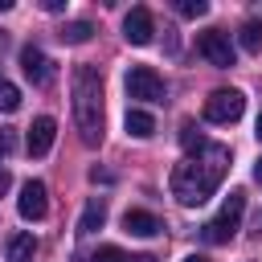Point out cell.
<instances>
[{"mask_svg":"<svg viewBox=\"0 0 262 262\" xmlns=\"http://www.w3.org/2000/svg\"><path fill=\"white\" fill-rule=\"evenodd\" d=\"M90 262H127V254H123L119 246H98V250L90 254Z\"/></svg>","mask_w":262,"mask_h":262,"instance_id":"obj_20","label":"cell"},{"mask_svg":"<svg viewBox=\"0 0 262 262\" xmlns=\"http://www.w3.org/2000/svg\"><path fill=\"white\" fill-rule=\"evenodd\" d=\"M258 139H262V115H258Z\"/></svg>","mask_w":262,"mask_h":262,"instance_id":"obj_30","label":"cell"},{"mask_svg":"<svg viewBox=\"0 0 262 262\" xmlns=\"http://www.w3.org/2000/svg\"><path fill=\"white\" fill-rule=\"evenodd\" d=\"M184 262H209V258H205V254H188Z\"/></svg>","mask_w":262,"mask_h":262,"instance_id":"obj_25","label":"cell"},{"mask_svg":"<svg viewBox=\"0 0 262 262\" xmlns=\"http://www.w3.org/2000/svg\"><path fill=\"white\" fill-rule=\"evenodd\" d=\"M127 262H156L151 254H139V258H127Z\"/></svg>","mask_w":262,"mask_h":262,"instance_id":"obj_26","label":"cell"},{"mask_svg":"<svg viewBox=\"0 0 262 262\" xmlns=\"http://www.w3.org/2000/svg\"><path fill=\"white\" fill-rule=\"evenodd\" d=\"M16 209H20L25 221H41V217L49 213V192H45V184H41V180H25V184H20V196H16Z\"/></svg>","mask_w":262,"mask_h":262,"instance_id":"obj_9","label":"cell"},{"mask_svg":"<svg viewBox=\"0 0 262 262\" xmlns=\"http://www.w3.org/2000/svg\"><path fill=\"white\" fill-rule=\"evenodd\" d=\"M176 12L196 20V16H205V12H209V4H205V0H176Z\"/></svg>","mask_w":262,"mask_h":262,"instance_id":"obj_19","label":"cell"},{"mask_svg":"<svg viewBox=\"0 0 262 262\" xmlns=\"http://www.w3.org/2000/svg\"><path fill=\"white\" fill-rule=\"evenodd\" d=\"M254 180H258V184H262V160H258V164H254Z\"/></svg>","mask_w":262,"mask_h":262,"instance_id":"obj_24","label":"cell"},{"mask_svg":"<svg viewBox=\"0 0 262 262\" xmlns=\"http://www.w3.org/2000/svg\"><path fill=\"white\" fill-rule=\"evenodd\" d=\"M254 229H258V233H262V213H258V217H254Z\"/></svg>","mask_w":262,"mask_h":262,"instance_id":"obj_28","label":"cell"},{"mask_svg":"<svg viewBox=\"0 0 262 262\" xmlns=\"http://www.w3.org/2000/svg\"><path fill=\"white\" fill-rule=\"evenodd\" d=\"M123 86H127V94L139 98V102H164V98H168L164 78H160L151 66H131L127 78H123Z\"/></svg>","mask_w":262,"mask_h":262,"instance_id":"obj_5","label":"cell"},{"mask_svg":"<svg viewBox=\"0 0 262 262\" xmlns=\"http://www.w3.org/2000/svg\"><path fill=\"white\" fill-rule=\"evenodd\" d=\"M196 53H201L209 66H217V70H229V66L237 61L233 41H229V33H225V29H205V33L196 37Z\"/></svg>","mask_w":262,"mask_h":262,"instance_id":"obj_6","label":"cell"},{"mask_svg":"<svg viewBox=\"0 0 262 262\" xmlns=\"http://www.w3.org/2000/svg\"><path fill=\"white\" fill-rule=\"evenodd\" d=\"M53 139H57V123H53L49 115H37V119H33V127H29L25 147H29V156H49Z\"/></svg>","mask_w":262,"mask_h":262,"instance_id":"obj_10","label":"cell"},{"mask_svg":"<svg viewBox=\"0 0 262 262\" xmlns=\"http://www.w3.org/2000/svg\"><path fill=\"white\" fill-rule=\"evenodd\" d=\"M8 184H12V176H8V168H0V196L8 192Z\"/></svg>","mask_w":262,"mask_h":262,"instance_id":"obj_23","label":"cell"},{"mask_svg":"<svg viewBox=\"0 0 262 262\" xmlns=\"http://www.w3.org/2000/svg\"><path fill=\"white\" fill-rule=\"evenodd\" d=\"M123 127H127V135H135V139H147V135H156V119H151L147 111H139V106H131V111H127Z\"/></svg>","mask_w":262,"mask_h":262,"instance_id":"obj_14","label":"cell"},{"mask_svg":"<svg viewBox=\"0 0 262 262\" xmlns=\"http://www.w3.org/2000/svg\"><path fill=\"white\" fill-rule=\"evenodd\" d=\"M180 143H184V151L192 156V151H205V143H209V139H205L192 123H184V127H180Z\"/></svg>","mask_w":262,"mask_h":262,"instance_id":"obj_17","label":"cell"},{"mask_svg":"<svg viewBox=\"0 0 262 262\" xmlns=\"http://www.w3.org/2000/svg\"><path fill=\"white\" fill-rule=\"evenodd\" d=\"M70 94H74V127L82 143L86 147L102 143V74L94 66H78L70 78Z\"/></svg>","mask_w":262,"mask_h":262,"instance_id":"obj_2","label":"cell"},{"mask_svg":"<svg viewBox=\"0 0 262 262\" xmlns=\"http://www.w3.org/2000/svg\"><path fill=\"white\" fill-rule=\"evenodd\" d=\"M242 111H246V94L242 90H213L209 98H205V119L209 123H217V127H229V123H237L242 119Z\"/></svg>","mask_w":262,"mask_h":262,"instance_id":"obj_4","label":"cell"},{"mask_svg":"<svg viewBox=\"0 0 262 262\" xmlns=\"http://www.w3.org/2000/svg\"><path fill=\"white\" fill-rule=\"evenodd\" d=\"M45 12H66V0H41Z\"/></svg>","mask_w":262,"mask_h":262,"instance_id":"obj_22","label":"cell"},{"mask_svg":"<svg viewBox=\"0 0 262 262\" xmlns=\"http://www.w3.org/2000/svg\"><path fill=\"white\" fill-rule=\"evenodd\" d=\"M12 147H16V135H12L8 127H0V156H8Z\"/></svg>","mask_w":262,"mask_h":262,"instance_id":"obj_21","label":"cell"},{"mask_svg":"<svg viewBox=\"0 0 262 262\" xmlns=\"http://www.w3.org/2000/svg\"><path fill=\"white\" fill-rule=\"evenodd\" d=\"M225 168H229V147L205 143V151H196V156H188V160H180V164L172 168V180H168V184H172V196H176L184 209L205 205V201L217 192Z\"/></svg>","mask_w":262,"mask_h":262,"instance_id":"obj_1","label":"cell"},{"mask_svg":"<svg viewBox=\"0 0 262 262\" xmlns=\"http://www.w3.org/2000/svg\"><path fill=\"white\" fill-rule=\"evenodd\" d=\"M102 221H106V201H102V196H90L86 209H82V217H78V233L86 237V233L102 229Z\"/></svg>","mask_w":262,"mask_h":262,"instance_id":"obj_12","label":"cell"},{"mask_svg":"<svg viewBox=\"0 0 262 262\" xmlns=\"http://www.w3.org/2000/svg\"><path fill=\"white\" fill-rule=\"evenodd\" d=\"M20 70H25V78L33 82V86H49L53 82V61H49V53L41 49V45H20Z\"/></svg>","mask_w":262,"mask_h":262,"instance_id":"obj_7","label":"cell"},{"mask_svg":"<svg viewBox=\"0 0 262 262\" xmlns=\"http://www.w3.org/2000/svg\"><path fill=\"white\" fill-rule=\"evenodd\" d=\"M242 209H246V192H229L225 196V205H221V213L213 217V221H205L201 225V237L209 242V246H225V242H233V233H237V221H242Z\"/></svg>","mask_w":262,"mask_h":262,"instance_id":"obj_3","label":"cell"},{"mask_svg":"<svg viewBox=\"0 0 262 262\" xmlns=\"http://www.w3.org/2000/svg\"><path fill=\"white\" fill-rule=\"evenodd\" d=\"M16 106H20V90H16L12 82H4V78H0V115H12Z\"/></svg>","mask_w":262,"mask_h":262,"instance_id":"obj_18","label":"cell"},{"mask_svg":"<svg viewBox=\"0 0 262 262\" xmlns=\"http://www.w3.org/2000/svg\"><path fill=\"white\" fill-rule=\"evenodd\" d=\"M33 254H37V237L33 233H12L8 246H4V258L8 262H33Z\"/></svg>","mask_w":262,"mask_h":262,"instance_id":"obj_13","label":"cell"},{"mask_svg":"<svg viewBox=\"0 0 262 262\" xmlns=\"http://www.w3.org/2000/svg\"><path fill=\"white\" fill-rule=\"evenodd\" d=\"M90 33H94V25H90V20H66L57 37H61L66 45H86V41H90Z\"/></svg>","mask_w":262,"mask_h":262,"instance_id":"obj_16","label":"cell"},{"mask_svg":"<svg viewBox=\"0 0 262 262\" xmlns=\"http://www.w3.org/2000/svg\"><path fill=\"white\" fill-rule=\"evenodd\" d=\"M8 8H12V0H0V12H8Z\"/></svg>","mask_w":262,"mask_h":262,"instance_id":"obj_27","label":"cell"},{"mask_svg":"<svg viewBox=\"0 0 262 262\" xmlns=\"http://www.w3.org/2000/svg\"><path fill=\"white\" fill-rule=\"evenodd\" d=\"M123 229L135 233V237H156L164 225H160V217L147 213V209H127V213H123Z\"/></svg>","mask_w":262,"mask_h":262,"instance_id":"obj_11","label":"cell"},{"mask_svg":"<svg viewBox=\"0 0 262 262\" xmlns=\"http://www.w3.org/2000/svg\"><path fill=\"white\" fill-rule=\"evenodd\" d=\"M237 45L246 49V53H262V20H246L242 29H237Z\"/></svg>","mask_w":262,"mask_h":262,"instance_id":"obj_15","label":"cell"},{"mask_svg":"<svg viewBox=\"0 0 262 262\" xmlns=\"http://www.w3.org/2000/svg\"><path fill=\"white\" fill-rule=\"evenodd\" d=\"M70 262H90V258H82V254H74V258H70Z\"/></svg>","mask_w":262,"mask_h":262,"instance_id":"obj_29","label":"cell"},{"mask_svg":"<svg viewBox=\"0 0 262 262\" xmlns=\"http://www.w3.org/2000/svg\"><path fill=\"white\" fill-rule=\"evenodd\" d=\"M123 37H127L131 45H151V37H156V16H151V8L135 4V8L123 16Z\"/></svg>","mask_w":262,"mask_h":262,"instance_id":"obj_8","label":"cell"}]
</instances>
